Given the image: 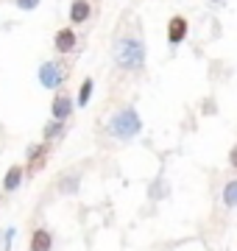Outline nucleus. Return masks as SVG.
I'll list each match as a JSON object with an SVG mask.
<instances>
[{
  "label": "nucleus",
  "instance_id": "obj_3",
  "mask_svg": "<svg viewBox=\"0 0 237 251\" xmlns=\"http://www.w3.org/2000/svg\"><path fill=\"white\" fill-rule=\"evenodd\" d=\"M39 81H42V87H47V90H59L62 81H64L62 67H59L56 62H45L42 70H39Z\"/></svg>",
  "mask_w": 237,
  "mask_h": 251
},
{
  "label": "nucleus",
  "instance_id": "obj_4",
  "mask_svg": "<svg viewBox=\"0 0 237 251\" xmlns=\"http://www.w3.org/2000/svg\"><path fill=\"white\" fill-rule=\"evenodd\" d=\"M187 17H182V14H176V17H170V23H167V42L170 45H182L184 39H187Z\"/></svg>",
  "mask_w": 237,
  "mask_h": 251
},
{
  "label": "nucleus",
  "instance_id": "obj_11",
  "mask_svg": "<svg viewBox=\"0 0 237 251\" xmlns=\"http://www.w3.org/2000/svg\"><path fill=\"white\" fill-rule=\"evenodd\" d=\"M78 181H81L78 173H67V176H62V179H59V193H75V190H78Z\"/></svg>",
  "mask_w": 237,
  "mask_h": 251
},
{
  "label": "nucleus",
  "instance_id": "obj_6",
  "mask_svg": "<svg viewBox=\"0 0 237 251\" xmlns=\"http://www.w3.org/2000/svg\"><path fill=\"white\" fill-rule=\"evenodd\" d=\"M56 50L59 53H70V50H75V42H78V36H75L73 28H59L56 31Z\"/></svg>",
  "mask_w": 237,
  "mask_h": 251
},
{
  "label": "nucleus",
  "instance_id": "obj_12",
  "mask_svg": "<svg viewBox=\"0 0 237 251\" xmlns=\"http://www.w3.org/2000/svg\"><path fill=\"white\" fill-rule=\"evenodd\" d=\"M64 134V123L62 120H50V123L45 126V131H42V137H45V143H53L56 137Z\"/></svg>",
  "mask_w": 237,
  "mask_h": 251
},
{
  "label": "nucleus",
  "instance_id": "obj_8",
  "mask_svg": "<svg viewBox=\"0 0 237 251\" xmlns=\"http://www.w3.org/2000/svg\"><path fill=\"white\" fill-rule=\"evenodd\" d=\"M50 112H53V120H62L64 123V120L70 117V112H73V100L67 98V95H56Z\"/></svg>",
  "mask_w": 237,
  "mask_h": 251
},
{
  "label": "nucleus",
  "instance_id": "obj_7",
  "mask_svg": "<svg viewBox=\"0 0 237 251\" xmlns=\"http://www.w3.org/2000/svg\"><path fill=\"white\" fill-rule=\"evenodd\" d=\"M53 249V234L47 229H34L31 234V251H50Z\"/></svg>",
  "mask_w": 237,
  "mask_h": 251
},
{
  "label": "nucleus",
  "instance_id": "obj_13",
  "mask_svg": "<svg viewBox=\"0 0 237 251\" xmlns=\"http://www.w3.org/2000/svg\"><path fill=\"white\" fill-rule=\"evenodd\" d=\"M223 204L232 209V206H237V179L226 181V187H223Z\"/></svg>",
  "mask_w": 237,
  "mask_h": 251
},
{
  "label": "nucleus",
  "instance_id": "obj_1",
  "mask_svg": "<svg viewBox=\"0 0 237 251\" xmlns=\"http://www.w3.org/2000/svg\"><path fill=\"white\" fill-rule=\"evenodd\" d=\"M115 62L123 70H142L145 67V42L140 34H123L115 42Z\"/></svg>",
  "mask_w": 237,
  "mask_h": 251
},
{
  "label": "nucleus",
  "instance_id": "obj_15",
  "mask_svg": "<svg viewBox=\"0 0 237 251\" xmlns=\"http://www.w3.org/2000/svg\"><path fill=\"white\" fill-rule=\"evenodd\" d=\"M14 3H17L20 9H25V11H31V9H37L39 6V0H14Z\"/></svg>",
  "mask_w": 237,
  "mask_h": 251
},
{
  "label": "nucleus",
  "instance_id": "obj_17",
  "mask_svg": "<svg viewBox=\"0 0 237 251\" xmlns=\"http://www.w3.org/2000/svg\"><path fill=\"white\" fill-rule=\"evenodd\" d=\"M229 165H232V168L237 171V143L232 145V151H229Z\"/></svg>",
  "mask_w": 237,
  "mask_h": 251
},
{
  "label": "nucleus",
  "instance_id": "obj_9",
  "mask_svg": "<svg viewBox=\"0 0 237 251\" xmlns=\"http://www.w3.org/2000/svg\"><path fill=\"white\" fill-rule=\"evenodd\" d=\"M92 14V6H90V0H73V6H70V23H87Z\"/></svg>",
  "mask_w": 237,
  "mask_h": 251
},
{
  "label": "nucleus",
  "instance_id": "obj_16",
  "mask_svg": "<svg viewBox=\"0 0 237 251\" xmlns=\"http://www.w3.org/2000/svg\"><path fill=\"white\" fill-rule=\"evenodd\" d=\"M14 232H17V229H9V232L3 234V251H9V249H11V240H14Z\"/></svg>",
  "mask_w": 237,
  "mask_h": 251
},
{
  "label": "nucleus",
  "instance_id": "obj_10",
  "mask_svg": "<svg viewBox=\"0 0 237 251\" xmlns=\"http://www.w3.org/2000/svg\"><path fill=\"white\" fill-rule=\"evenodd\" d=\"M23 173H25V168H23V165H11L9 171H6V179H3V193L17 190L20 181H23Z\"/></svg>",
  "mask_w": 237,
  "mask_h": 251
},
{
  "label": "nucleus",
  "instance_id": "obj_18",
  "mask_svg": "<svg viewBox=\"0 0 237 251\" xmlns=\"http://www.w3.org/2000/svg\"><path fill=\"white\" fill-rule=\"evenodd\" d=\"M212 3H218V0H212Z\"/></svg>",
  "mask_w": 237,
  "mask_h": 251
},
{
  "label": "nucleus",
  "instance_id": "obj_14",
  "mask_svg": "<svg viewBox=\"0 0 237 251\" xmlns=\"http://www.w3.org/2000/svg\"><path fill=\"white\" fill-rule=\"evenodd\" d=\"M92 78H84V84H81V90H78V106H87L90 103V98H92Z\"/></svg>",
  "mask_w": 237,
  "mask_h": 251
},
{
  "label": "nucleus",
  "instance_id": "obj_5",
  "mask_svg": "<svg viewBox=\"0 0 237 251\" xmlns=\"http://www.w3.org/2000/svg\"><path fill=\"white\" fill-rule=\"evenodd\" d=\"M45 159H47V145H37L28 151V176H37L42 168H45Z\"/></svg>",
  "mask_w": 237,
  "mask_h": 251
},
{
  "label": "nucleus",
  "instance_id": "obj_2",
  "mask_svg": "<svg viewBox=\"0 0 237 251\" xmlns=\"http://www.w3.org/2000/svg\"><path fill=\"white\" fill-rule=\"evenodd\" d=\"M109 131L118 137V140H131V137H137L140 131H142V120H140L137 109H131V106L120 109L118 115L112 117Z\"/></svg>",
  "mask_w": 237,
  "mask_h": 251
}]
</instances>
